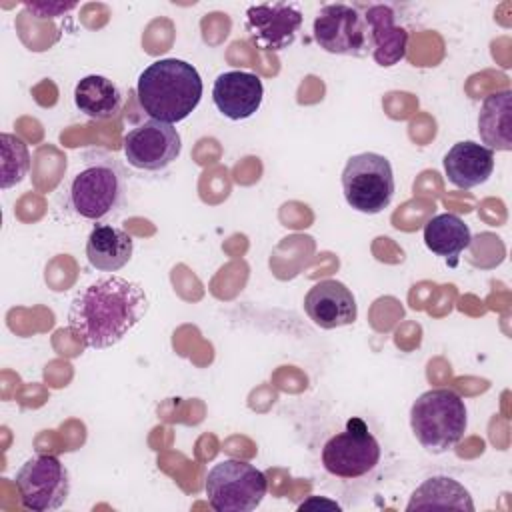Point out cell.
<instances>
[{"label": "cell", "mask_w": 512, "mask_h": 512, "mask_svg": "<svg viewBox=\"0 0 512 512\" xmlns=\"http://www.w3.org/2000/svg\"><path fill=\"white\" fill-rule=\"evenodd\" d=\"M148 312L140 284L108 274L84 286L68 308V328L86 348L118 344Z\"/></svg>", "instance_id": "1"}, {"label": "cell", "mask_w": 512, "mask_h": 512, "mask_svg": "<svg viewBox=\"0 0 512 512\" xmlns=\"http://www.w3.org/2000/svg\"><path fill=\"white\" fill-rule=\"evenodd\" d=\"M136 96L152 120L174 124L188 118L200 104L202 78L190 62L162 58L140 72Z\"/></svg>", "instance_id": "2"}, {"label": "cell", "mask_w": 512, "mask_h": 512, "mask_svg": "<svg viewBox=\"0 0 512 512\" xmlns=\"http://www.w3.org/2000/svg\"><path fill=\"white\" fill-rule=\"evenodd\" d=\"M126 172L122 164L106 154L94 152L84 158V166L68 186L70 210L86 220H102L124 204Z\"/></svg>", "instance_id": "3"}, {"label": "cell", "mask_w": 512, "mask_h": 512, "mask_svg": "<svg viewBox=\"0 0 512 512\" xmlns=\"http://www.w3.org/2000/svg\"><path fill=\"white\" fill-rule=\"evenodd\" d=\"M468 426L466 404L458 392L450 388H432L422 392L410 408V428L432 454L454 448Z\"/></svg>", "instance_id": "4"}, {"label": "cell", "mask_w": 512, "mask_h": 512, "mask_svg": "<svg viewBox=\"0 0 512 512\" xmlns=\"http://www.w3.org/2000/svg\"><path fill=\"white\" fill-rule=\"evenodd\" d=\"M204 492L216 512H250L264 500L268 478L254 464L228 458L208 470Z\"/></svg>", "instance_id": "5"}, {"label": "cell", "mask_w": 512, "mask_h": 512, "mask_svg": "<svg viewBox=\"0 0 512 512\" xmlns=\"http://www.w3.org/2000/svg\"><path fill=\"white\" fill-rule=\"evenodd\" d=\"M394 172L386 156L362 152L348 158L342 170V192L350 208L362 214H380L394 196Z\"/></svg>", "instance_id": "6"}, {"label": "cell", "mask_w": 512, "mask_h": 512, "mask_svg": "<svg viewBox=\"0 0 512 512\" xmlns=\"http://www.w3.org/2000/svg\"><path fill=\"white\" fill-rule=\"evenodd\" d=\"M16 490L24 508L50 512L60 508L70 494L68 468L54 454H36L16 472Z\"/></svg>", "instance_id": "7"}, {"label": "cell", "mask_w": 512, "mask_h": 512, "mask_svg": "<svg viewBox=\"0 0 512 512\" xmlns=\"http://www.w3.org/2000/svg\"><path fill=\"white\" fill-rule=\"evenodd\" d=\"M316 44L340 56H366L370 48V32L364 14L350 4H326L312 24Z\"/></svg>", "instance_id": "8"}, {"label": "cell", "mask_w": 512, "mask_h": 512, "mask_svg": "<svg viewBox=\"0 0 512 512\" xmlns=\"http://www.w3.org/2000/svg\"><path fill=\"white\" fill-rule=\"evenodd\" d=\"M380 462V444L358 418L350 420L346 430L330 436L322 448L326 472L338 478H360L372 472Z\"/></svg>", "instance_id": "9"}, {"label": "cell", "mask_w": 512, "mask_h": 512, "mask_svg": "<svg viewBox=\"0 0 512 512\" xmlns=\"http://www.w3.org/2000/svg\"><path fill=\"white\" fill-rule=\"evenodd\" d=\"M180 150L182 138L168 122L146 120L124 136V156L138 170H164L180 156Z\"/></svg>", "instance_id": "10"}, {"label": "cell", "mask_w": 512, "mask_h": 512, "mask_svg": "<svg viewBox=\"0 0 512 512\" xmlns=\"http://www.w3.org/2000/svg\"><path fill=\"white\" fill-rule=\"evenodd\" d=\"M302 26V12L296 4L274 2V4H254L246 10L244 30L248 38L272 52H280L294 44Z\"/></svg>", "instance_id": "11"}, {"label": "cell", "mask_w": 512, "mask_h": 512, "mask_svg": "<svg viewBox=\"0 0 512 512\" xmlns=\"http://www.w3.org/2000/svg\"><path fill=\"white\" fill-rule=\"evenodd\" d=\"M304 312L308 318L324 328L348 326L358 316V306L352 290L340 280H320L304 296Z\"/></svg>", "instance_id": "12"}, {"label": "cell", "mask_w": 512, "mask_h": 512, "mask_svg": "<svg viewBox=\"0 0 512 512\" xmlns=\"http://www.w3.org/2000/svg\"><path fill=\"white\" fill-rule=\"evenodd\" d=\"M262 80L244 70H228L218 74L212 86V100L220 114L230 120L250 118L262 104Z\"/></svg>", "instance_id": "13"}, {"label": "cell", "mask_w": 512, "mask_h": 512, "mask_svg": "<svg viewBox=\"0 0 512 512\" xmlns=\"http://www.w3.org/2000/svg\"><path fill=\"white\" fill-rule=\"evenodd\" d=\"M370 32L372 58L378 66H394L408 52V32L396 24V14L386 4H372L364 12Z\"/></svg>", "instance_id": "14"}, {"label": "cell", "mask_w": 512, "mask_h": 512, "mask_svg": "<svg viewBox=\"0 0 512 512\" xmlns=\"http://www.w3.org/2000/svg\"><path fill=\"white\" fill-rule=\"evenodd\" d=\"M444 172L456 188L480 186L494 172V150L474 140L456 142L444 156Z\"/></svg>", "instance_id": "15"}, {"label": "cell", "mask_w": 512, "mask_h": 512, "mask_svg": "<svg viewBox=\"0 0 512 512\" xmlns=\"http://www.w3.org/2000/svg\"><path fill=\"white\" fill-rule=\"evenodd\" d=\"M134 252L132 236L112 224H96L86 238V258L100 272H116L126 266Z\"/></svg>", "instance_id": "16"}, {"label": "cell", "mask_w": 512, "mask_h": 512, "mask_svg": "<svg viewBox=\"0 0 512 512\" xmlns=\"http://www.w3.org/2000/svg\"><path fill=\"white\" fill-rule=\"evenodd\" d=\"M122 102L124 94L120 86L102 74L84 76L74 86L76 108L92 120H108L116 116L122 108Z\"/></svg>", "instance_id": "17"}, {"label": "cell", "mask_w": 512, "mask_h": 512, "mask_svg": "<svg viewBox=\"0 0 512 512\" xmlns=\"http://www.w3.org/2000/svg\"><path fill=\"white\" fill-rule=\"evenodd\" d=\"M430 508H454L474 512V502L470 492L450 476H432L424 480L410 496L406 510H430Z\"/></svg>", "instance_id": "18"}, {"label": "cell", "mask_w": 512, "mask_h": 512, "mask_svg": "<svg viewBox=\"0 0 512 512\" xmlns=\"http://www.w3.org/2000/svg\"><path fill=\"white\" fill-rule=\"evenodd\" d=\"M512 92L500 90L484 98L478 114V132L490 150H512Z\"/></svg>", "instance_id": "19"}, {"label": "cell", "mask_w": 512, "mask_h": 512, "mask_svg": "<svg viewBox=\"0 0 512 512\" xmlns=\"http://www.w3.org/2000/svg\"><path fill=\"white\" fill-rule=\"evenodd\" d=\"M472 242V232L468 224L450 212L430 218L424 226L426 248L440 258H456Z\"/></svg>", "instance_id": "20"}, {"label": "cell", "mask_w": 512, "mask_h": 512, "mask_svg": "<svg viewBox=\"0 0 512 512\" xmlns=\"http://www.w3.org/2000/svg\"><path fill=\"white\" fill-rule=\"evenodd\" d=\"M0 150H2L0 186L2 190H8L26 178L30 170V152L22 138L8 132L0 136Z\"/></svg>", "instance_id": "21"}, {"label": "cell", "mask_w": 512, "mask_h": 512, "mask_svg": "<svg viewBox=\"0 0 512 512\" xmlns=\"http://www.w3.org/2000/svg\"><path fill=\"white\" fill-rule=\"evenodd\" d=\"M24 6L36 14L38 18H52L66 14L68 10L76 8V4H62V2H24Z\"/></svg>", "instance_id": "22"}]
</instances>
